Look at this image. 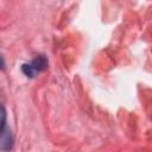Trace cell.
<instances>
[{"label":"cell","mask_w":152,"mask_h":152,"mask_svg":"<svg viewBox=\"0 0 152 152\" xmlns=\"http://www.w3.org/2000/svg\"><path fill=\"white\" fill-rule=\"evenodd\" d=\"M46 68H48V59L44 56H37L30 63H25L21 65V70L27 77H34L36 74L44 71Z\"/></svg>","instance_id":"obj_1"},{"label":"cell","mask_w":152,"mask_h":152,"mask_svg":"<svg viewBox=\"0 0 152 152\" xmlns=\"http://www.w3.org/2000/svg\"><path fill=\"white\" fill-rule=\"evenodd\" d=\"M1 137H0V147L2 151L11 150L13 145V137L10 131V128L6 127V112L2 107V114H1Z\"/></svg>","instance_id":"obj_2"}]
</instances>
